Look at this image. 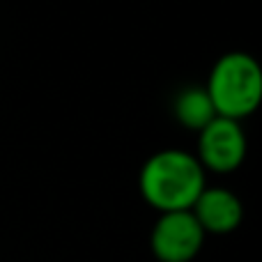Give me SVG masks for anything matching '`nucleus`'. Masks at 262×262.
Wrapping results in <instances>:
<instances>
[{
	"label": "nucleus",
	"mask_w": 262,
	"mask_h": 262,
	"mask_svg": "<svg viewBox=\"0 0 262 262\" xmlns=\"http://www.w3.org/2000/svg\"><path fill=\"white\" fill-rule=\"evenodd\" d=\"M205 189V168L182 149L152 154L140 170V195L161 214L191 212Z\"/></svg>",
	"instance_id": "obj_1"
},
{
	"label": "nucleus",
	"mask_w": 262,
	"mask_h": 262,
	"mask_svg": "<svg viewBox=\"0 0 262 262\" xmlns=\"http://www.w3.org/2000/svg\"><path fill=\"white\" fill-rule=\"evenodd\" d=\"M205 92L219 118L235 122L249 118L262 101V69L258 60L244 51L226 53L212 67Z\"/></svg>",
	"instance_id": "obj_2"
},
{
	"label": "nucleus",
	"mask_w": 262,
	"mask_h": 262,
	"mask_svg": "<svg viewBox=\"0 0 262 262\" xmlns=\"http://www.w3.org/2000/svg\"><path fill=\"white\" fill-rule=\"evenodd\" d=\"M205 232L191 212L161 214L152 228V253L159 262H191L200 253Z\"/></svg>",
	"instance_id": "obj_3"
},
{
	"label": "nucleus",
	"mask_w": 262,
	"mask_h": 262,
	"mask_svg": "<svg viewBox=\"0 0 262 262\" xmlns=\"http://www.w3.org/2000/svg\"><path fill=\"white\" fill-rule=\"evenodd\" d=\"M198 163L212 172H232L246 159V134L239 122L214 118L198 134Z\"/></svg>",
	"instance_id": "obj_4"
},
{
	"label": "nucleus",
	"mask_w": 262,
	"mask_h": 262,
	"mask_svg": "<svg viewBox=\"0 0 262 262\" xmlns=\"http://www.w3.org/2000/svg\"><path fill=\"white\" fill-rule=\"evenodd\" d=\"M191 214L195 216L205 235L207 232L228 235L239 228L242 219H244V207L232 191L214 186V189H205L198 195V200L191 207Z\"/></svg>",
	"instance_id": "obj_5"
},
{
	"label": "nucleus",
	"mask_w": 262,
	"mask_h": 262,
	"mask_svg": "<svg viewBox=\"0 0 262 262\" xmlns=\"http://www.w3.org/2000/svg\"><path fill=\"white\" fill-rule=\"evenodd\" d=\"M172 111H175V118L182 127L198 131V134L207 127L214 118H219L212 101H209V97H207V92H205V88H198V85L184 88V90L177 95L175 104H172Z\"/></svg>",
	"instance_id": "obj_6"
}]
</instances>
